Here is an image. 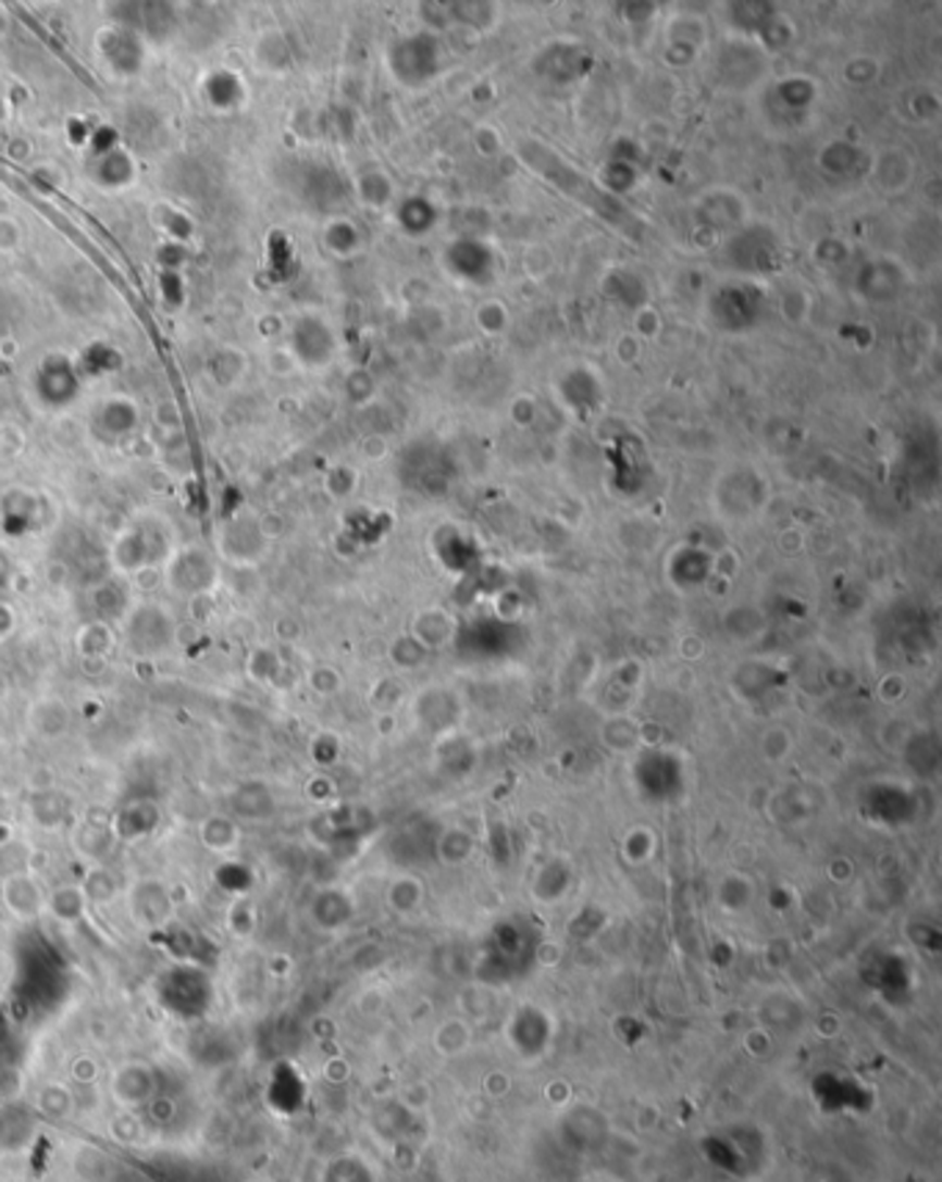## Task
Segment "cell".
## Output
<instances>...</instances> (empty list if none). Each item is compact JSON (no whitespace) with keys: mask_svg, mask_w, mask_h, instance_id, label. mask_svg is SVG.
<instances>
[{"mask_svg":"<svg viewBox=\"0 0 942 1182\" xmlns=\"http://www.w3.org/2000/svg\"><path fill=\"white\" fill-rule=\"evenodd\" d=\"M109 1094L120 1110L150 1108L158 1099V1074L145 1061H125L109 1078Z\"/></svg>","mask_w":942,"mask_h":1182,"instance_id":"obj_1","label":"cell"},{"mask_svg":"<svg viewBox=\"0 0 942 1182\" xmlns=\"http://www.w3.org/2000/svg\"><path fill=\"white\" fill-rule=\"evenodd\" d=\"M0 898H3L7 909L17 920H37L39 915L48 912V893L28 873L9 876L3 882V887H0Z\"/></svg>","mask_w":942,"mask_h":1182,"instance_id":"obj_2","label":"cell"},{"mask_svg":"<svg viewBox=\"0 0 942 1182\" xmlns=\"http://www.w3.org/2000/svg\"><path fill=\"white\" fill-rule=\"evenodd\" d=\"M172 898H169V893L161 884H141L133 893L131 900L133 923L145 925V929H158V925L166 923V918L172 915Z\"/></svg>","mask_w":942,"mask_h":1182,"instance_id":"obj_3","label":"cell"},{"mask_svg":"<svg viewBox=\"0 0 942 1182\" xmlns=\"http://www.w3.org/2000/svg\"><path fill=\"white\" fill-rule=\"evenodd\" d=\"M34 1105H37V1113L42 1119H48V1122H70L75 1113V1094L73 1088L64 1086V1083H45L42 1088L37 1092V1099H34Z\"/></svg>","mask_w":942,"mask_h":1182,"instance_id":"obj_4","label":"cell"},{"mask_svg":"<svg viewBox=\"0 0 942 1182\" xmlns=\"http://www.w3.org/2000/svg\"><path fill=\"white\" fill-rule=\"evenodd\" d=\"M86 907H89V900L78 887H61L48 895V912L55 915L61 923H78L86 915Z\"/></svg>","mask_w":942,"mask_h":1182,"instance_id":"obj_5","label":"cell"},{"mask_svg":"<svg viewBox=\"0 0 942 1182\" xmlns=\"http://www.w3.org/2000/svg\"><path fill=\"white\" fill-rule=\"evenodd\" d=\"M109 1130L114 1135V1141H120V1144H138V1141H145V1128L138 1122L136 1110H122L120 1117L111 1119Z\"/></svg>","mask_w":942,"mask_h":1182,"instance_id":"obj_6","label":"cell"}]
</instances>
